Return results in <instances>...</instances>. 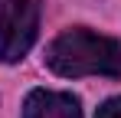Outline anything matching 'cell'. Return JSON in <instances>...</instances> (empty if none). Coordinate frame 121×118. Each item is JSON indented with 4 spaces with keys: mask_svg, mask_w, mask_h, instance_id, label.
<instances>
[{
    "mask_svg": "<svg viewBox=\"0 0 121 118\" xmlns=\"http://www.w3.org/2000/svg\"><path fill=\"white\" fill-rule=\"evenodd\" d=\"M95 118H121V95L118 98H108L98 112H95Z\"/></svg>",
    "mask_w": 121,
    "mask_h": 118,
    "instance_id": "4",
    "label": "cell"
},
{
    "mask_svg": "<svg viewBox=\"0 0 121 118\" xmlns=\"http://www.w3.org/2000/svg\"><path fill=\"white\" fill-rule=\"evenodd\" d=\"M39 36V0H7L0 10V62H20Z\"/></svg>",
    "mask_w": 121,
    "mask_h": 118,
    "instance_id": "2",
    "label": "cell"
},
{
    "mask_svg": "<svg viewBox=\"0 0 121 118\" xmlns=\"http://www.w3.org/2000/svg\"><path fill=\"white\" fill-rule=\"evenodd\" d=\"M46 66L62 79L79 76H121V43L111 36L92 33L85 26H72L49 43L46 49Z\"/></svg>",
    "mask_w": 121,
    "mask_h": 118,
    "instance_id": "1",
    "label": "cell"
},
{
    "mask_svg": "<svg viewBox=\"0 0 121 118\" xmlns=\"http://www.w3.org/2000/svg\"><path fill=\"white\" fill-rule=\"evenodd\" d=\"M23 118H82V102L72 92L33 89L23 102Z\"/></svg>",
    "mask_w": 121,
    "mask_h": 118,
    "instance_id": "3",
    "label": "cell"
}]
</instances>
